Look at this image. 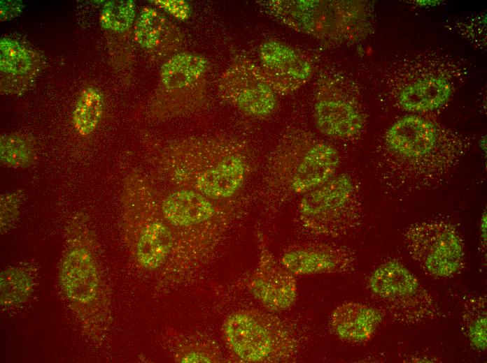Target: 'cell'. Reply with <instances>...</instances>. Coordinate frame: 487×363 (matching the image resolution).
Here are the masks:
<instances>
[{"mask_svg": "<svg viewBox=\"0 0 487 363\" xmlns=\"http://www.w3.org/2000/svg\"><path fill=\"white\" fill-rule=\"evenodd\" d=\"M159 170L176 188L216 201H228L243 187L252 170L245 145L221 138H188L161 151Z\"/></svg>", "mask_w": 487, "mask_h": 363, "instance_id": "obj_1", "label": "cell"}, {"mask_svg": "<svg viewBox=\"0 0 487 363\" xmlns=\"http://www.w3.org/2000/svg\"><path fill=\"white\" fill-rule=\"evenodd\" d=\"M123 193L139 265L155 269L169 260L174 262L175 238L149 184L140 173L132 171L125 179Z\"/></svg>", "mask_w": 487, "mask_h": 363, "instance_id": "obj_2", "label": "cell"}, {"mask_svg": "<svg viewBox=\"0 0 487 363\" xmlns=\"http://www.w3.org/2000/svg\"><path fill=\"white\" fill-rule=\"evenodd\" d=\"M223 333L232 353L244 362H286L297 355L293 332L273 314L254 309L230 314Z\"/></svg>", "mask_w": 487, "mask_h": 363, "instance_id": "obj_3", "label": "cell"}, {"mask_svg": "<svg viewBox=\"0 0 487 363\" xmlns=\"http://www.w3.org/2000/svg\"><path fill=\"white\" fill-rule=\"evenodd\" d=\"M386 142L402 162L406 161L387 177L393 188H422L419 162L425 187L439 181L425 163L438 142V131L432 122L417 116L404 117L388 130Z\"/></svg>", "mask_w": 487, "mask_h": 363, "instance_id": "obj_4", "label": "cell"}, {"mask_svg": "<svg viewBox=\"0 0 487 363\" xmlns=\"http://www.w3.org/2000/svg\"><path fill=\"white\" fill-rule=\"evenodd\" d=\"M372 292L389 315L404 325H418L439 316L440 309L417 278L402 263L379 265L369 280Z\"/></svg>", "mask_w": 487, "mask_h": 363, "instance_id": "obj_5", "label": "cell"}, {"mask_svg": "<svg viewBox=\"0 0 487 363\" xmlns=\"http://www.w3.org/2000/svg\"><path fill=\"white\" fill-rule=\"evenodd\" d=\"M298 208L302 225L311 232L338 235L349 229L358 218L355 185L346 174L334 175L304 193Z\"/></svg>", "mask_w": 487, "mask_h": 363, "instance_id": "obj_6", "label": "cell"}, {"mask_svg": "<svg viewBox=\"0 0 487 363\" xmlns=\"http://www.w3.org/2000/svg\"><path fill=\"white\" fill-rule=\"evenodd\" d=\"M208 61L193 52H177L160 69L158 114L174 118L190 114L204 103Z\"/></svg>", "mask_w": 487, "mask_h": 363, "instance_id": "obj_7", "label": "cell"}, {"mask_svg": "<svg viewBox=\"0 0 487 363\" xmlns=\"http://www.w3.org/2000/svg\"><path fill=\"white\" fill-rule=\"evenodd\" d=\"M403 238L411 257L428 274L450 277L462 269L463 244L451 223L443 221L415 223L407 229Z\"/></svg>", "mask_w": 487, "mask_h": 363, "instance_id": "obj_8", "label": "cell"}, {"mask_svg": "<svg viewBox=\"0 0 487 363\" xmlns=\"http://www.w3.org/2000/svg\"><path fill=\"white\" fill-rule=\"evenodd\" d=\"M339 164V156L334 147L312 141L276 156L269 172L275 182H281L288 190L304 194L335 175Z\"/></svg>", "mask_w": 487, "mask_h": 363, "instance_id": "obj_9", "label": "cell"}, {"mask_svg": "<svg viewBox=\"0 0 487 363\" xmlns=\"http://www.w3.org/2000/svg\"><path fill=\"white\" fill-rule=\"evenodd\" d=\"M218 92L223 101L250 117H267L277 106L276 92L260 67L248 59L237 60L225 71Z\"/></svg>", "mask_w": 487, "mask_h": 363, "instance_id": "obj_10", "label": "cell"}, {"mask_svg": "<svg viewBox=\"0 0 487 363\" xmlns=\"http://www.w3.org/2000/svg\"><path fill=\"white\" fill-rule=\"evenodd\" d=\"M262 235L259 237L260 257L248 287L253 295L271 313L288 309L297 295L293 275L278 262Z\"/></svg>", "mask_w": 487, "mask_h": 363, "instance_id": "obj_11", "label": "cell"}, {"mask_svg": "<svg viewBox=\"0 0 487 363\" xmlns=\"http://www.w3.org/2000/svg\"><path fill=\"white\" fill-rule=\"evenodd\" d=\"M260 68L275 91L292 93L309 81L312 74L309 61L297 50L283 42L270 40L259 50Z\"/></svg>", "mask_w": 487, "mask_h": 363, "instance_id": "obj_12", "label": "cell"}, {"mask_svg": "<svg viewBox=\"0 0 487 363\" xmlns=\"http://www.w3.org/2000/svg\"><path fill=\"white\" fill-rule=\"evenodd\" d=\"M353 260L345 249L324 244L297 246L285 251L281 264L295 276L345 272Z\"/></svg>", "mask_w": 487, "mask_h": 363, "instance_id": "obj_13", "label": "cell"}, {"mask_svg": "<svg viewBox=\"0 0 487 363\" xmlns=\"http://www.w3.org/2000/svg\"><path fill=\"white\" fill-rule=\"evenodd\" d=\"M134 38L144 50L161 57L177 53L183 42L181 30L157 10L145 7L134 26Z\"/></svg>", "mask_w": 487, "mask_h": 363, "instance_id": "obj_14", "label": "cell"}, {"mask_svg": "<svg viewBox=\"0 0 487 363\" xmlns=\"http://www.w3.org/2000/svg\"><path fill=\"white\" fill-rule=\"evenodd\" d=\"M383 320L376 309L358 302H346L332 313L330 325L339 339L351 343L369 341Z\"/></svg>", "mask_w": 487, "mask_h": 363, "instance_id": "obj_15", "label": "cell"}, {"mask_svg": "<svg viewBox=\"0 0 487 363\" xmlns=\"http://www.w3.org/2000/svg\"><path fill=\"white\" fill-rule=\"evenodd\" d=\"M61 282L69 298L80 302L91 301L96 295L98 279L91 253L84 248L70 251L61 269Z\"/></svg>", "mask_w": 487, "mask_h": 363, "instance_id": "obj_16", "label": "cell"}, {"mask_svg": "<svg viewBox=\"0 0 487 363\" xmlns=\"http://www.w3.org/2000/svg\"><path fill=\"white\" fill-rule=\"evenodd\" d=\"M317 128L324 135L347 138L359 133L363 120L358 110L351 103L330 98H319L314 107Z\"/></svg>", "mask_w": 487, "mask_h": 363, "instance_id": "obj_17", "label": "cell"}, {"mask_svg": "<svg viewBox=\"0 0 487 363\" xmlns=\"http://www.w3.org/2000/svg\"><path fill=\"white\" fill-rule=\"evenodd\" d=\"M451 95L449 82L441 77H429L407 86L399 97L400 105L413 112L437 109L444 105Z\"/></svg>", "mask_w": 487, "mask_h": 363, "instance_id": "obj_18", "label": "cell"}, {"mask_svg": "<svg viewBox=\"0 0 487 363\" xmlns=\"http://www.w3.org/2000/svg\"><path fill=\"white\" fill-rule=\"evenodd\" d=\"M36 53L20 42L2 38L0 41V70L3 75L18 79L28 77L37 69Z\"/></svg>", "mask_w": 487, "mask_h": 363, "instance_id": "obj_19", "label": "cell"}, {"mask_svg": "<svg viewBox=\"0 0 487 363\" xmlns=\"http://www.w3.org/2000/svg\"><path fill=\"white\" fill-rule=\"evenodd\" d=\"M101 92L93 87H86L76 103L72 121L76 132L82 136L91 134L99 125L104 112Z\"/></svg>", "mask_w": 487, "mask_h": 363, "instance_id": "obj_20", "label": "cell"}, {"mask_svg": "<svg viewBox=\"0 0 487 363\" xmlns=\"http://www.w3.org/2000/svg\"><path fill=\"white\" fill-rule=\"evenodd\" d=\"M36 148L34 139L29 135L15 132L0 138V161L13 168H26L35 161Z\"/></svg>", "mask_w": 487, "mask_h": 363, "instance_id": "obj_21", "label": "cell"}, {"mask_svg": "<svg viewBox=\"0 0 487 363\" xmlns=\"http://www.w3.org/2000/svg\"><path fill=\"white\" fill-rule=\"evenodd\" d=\"M463 322L465 332L472 346L478 350L486 348V301L479 297L472 298L465 303Z\"/></svg>", "mask_w": 487, "mask_h": 363, "instance_id": "obj_22", "label": "cell"}, {"mask_svg": "<svg viewBox=\"0 0 487 363\" xmlns=\"http://www.w3.org/2000/svg\"><path fill=\"white\" fill-rule=\"evenodd\" d=\"M135 18V4L131 0L106 2L100 16L101 26L108 30L122 33L132 25Z\"/></svg>", "mask_w": 487, "mask_h": 363, "instance_id": "obj_23", "label": "cell"}, {"mask_svg": "<svg viewBox=\"0 0 487 363\" xmlns=\"http://www.w3.org/2000/svg\"><path fill=\"white\" fill-rule=\"evenodd\" d=\"M150 2L180 20L188 19L191 13L190 4L184 0H154Z\"/></svg>", "mask_w": 487, "mask_h": 363, "instance_id": "obj_24", "label": "cell"}, {"mask_svg": "<svg viewBox=\"0 0 487 363\" xmlns=\"http://www.w3.org/2000/svg\"><path fill=\"white\" fill-rule=\"evenodd\" d=\"M22 9V4L20 1H1V20H7L15 17L20 13Z\"/></svg>", "mask_w": 487, "mask_h": 363, "instance_id": "obj_25", "label": "cell"}, {"mask_svg": "<svg viewBox=\"0 0 487 363\" xmlns=\"http://www.w3.org/2000/svg\"><path fill=\"white\" fill-rule=\"evenodd\" d=\"M480 232L482 244L486 248V212L484 211L480 221Z\"/></svg>", "mask_w": 487, "mask_h": 363, "instance_id": "obj_26", "label": "cell"}]
</instances>
